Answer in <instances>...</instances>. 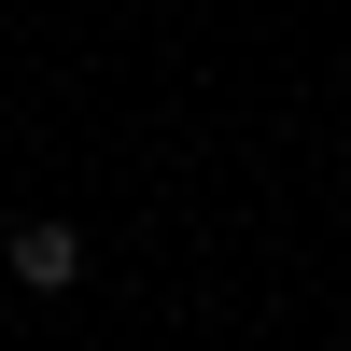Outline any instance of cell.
I'll return each instance as SVG.
<instances>
[{
	"label": "cell",
	"mask_w": 351,
	"mask_h": 351,
	"mask_svg": "<svg viewBox=\"0 0 351 351\" xmlns=\"http://www.w3.org/2000/svg\"><path fill=\"white\" fill-rule=\"evenodd\" d=\"M0 267H14L28 295H71V281H84V225H56V211H28V225H0Z\"/></svg>",
	"instance_id": "6da1fadb"
}]
</instances>
